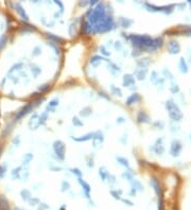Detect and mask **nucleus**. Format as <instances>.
<instances>
[{"instance_id": "nucleus-1", "label": "nucleus", "mask_w": 191, "mask_h": 210, "mask_svg": "<svg viewBox=\"0 0 191 210\" xmlns=\"http://www.w3.org/2000/svg\"><path fill=\"white\" fill-rule=\"evenodd\" d=\"M179 50V47L176 43H170V51H171L172 53H177Z\"/></svg>"}]
</instances>
